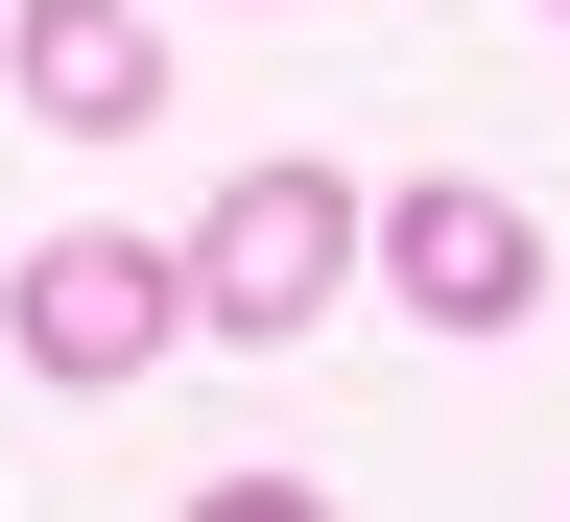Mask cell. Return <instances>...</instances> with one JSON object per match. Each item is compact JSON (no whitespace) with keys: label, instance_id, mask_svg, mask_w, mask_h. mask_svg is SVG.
<instances>
[{"label":"cell","instance_id":"obj_4","mask_svg":"<svg viewBox=\"0 0 570 522\" xmlns=\"http://www.w3.org/2000/svg\"><path fill=\"white\" fill-rule=\"evenodd\" d=\"M0 71L71 119V142H119V119H167V24L142 0H0Z\"/></svg>","mask_w":570,"mask_h":522},{"label":"cell","instance_id":"obj_1","mask_svg":"<svg viewBox=\"0 0 570 522\" xmlns=\"http://www.w3.org/2000/svg\"><path fill=\"white\" fill-rule=\"evenodd\" d=\"M356 262H381V190H356V167H238L190 214V333L214 356H309V309Z\"/></svg>","mask_w":570,"mask_h":522},{"label":"cell","instance_id":"obj_2","mask_svg":"<svg viewBox=\"0 0 570 522\" xmlns=\"http://www.w3.org/2000/svg\"><path fill=\"white\" fill-rule=\"evenodd\" d=\"M0 333H24V381H142V356H190V262L167 238H24V285H0Z\"/></svg>","mask_w":570,"mask_h":522},{"label":"cell","instance_id":"obj_3","mask_svg":"<svg viewBox=\"0 0 570 522\" xmlns=\"http://www.w3.org/2000/svg\"><path fill=\"white\" fill-rule=\"evenodd\" d=\"M381 285H404V333H523L547 309V214L523 190H475V167H428V190H381Z\"/></svg>","mask_w":570,"mask_h":522},{"label":"cell","instance_id":"obj_5","mask_svg":"<svg viewBox=\"0 0 570 522\" xmlns=\"http://www.w3.org/2000/svg\"><path fill=\"white\" fill-rule=\"evenodd\" d=\"M547 24H570V0H547Z\"/></svg>","mask_w":570,"mask_h":522}]
</instances>
